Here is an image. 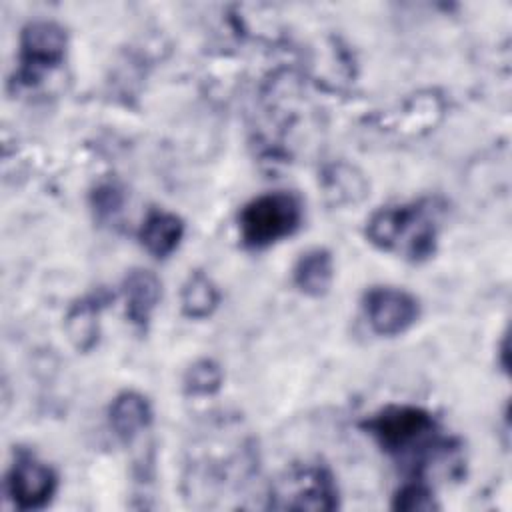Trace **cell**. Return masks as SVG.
<instances>
[{"label": "cell", "instance_id": "obj_1", "mask_svg": "<svg viewBox=\"0 0 512 512\" xmlns=\"http://www.w3.org/2000/svg\"><path fill=\"white\" fill-rule=\"evenodd\" d=\"M184 468L190 498H230L256 474L258 456L252 438L226 420L192 440Z\"/></svg>", "mask_w": 512, "mask_h": 512}, {"label": "cell", "instance_id": "obj_2", "mask_svg": "<svg viewBox=\"0 0 512 512\" xmlns=\"http://www.w3.org/2000/svg\"><path fill=\"white\" fill-rule=\"evenodd\" d=\"M440 206L432 198L382 206L366 222V238L376 248L412 262L434 254Z\"/></svg>", "mask_w": 512, "mask_h": 512}, {"label": "cell", "instance_id": "obj_3", "mask_svg": "<svg viewBox=\"0 0 512 512\" xmlns=\"http://www.w3.org/2000/svg\"><path fill=\"white\" fill-rule=\"evenodd\" d=\"M362 428L380 444L390 456L414 464L420 474L430 458L450 450L446 438L440 436L438 422L430 412L416 406H388L368 420Z\"/></svg>", "mask_w": 512, "mask_h": 512}, {"label": "cell", "instance_id": "obj_4", "mask_svg": "<svg viewBox=\"0 0 512 512\" xmlns=\"http://www.w3.org/2000/svg\"><path fill=\"white\" fill-rule=\"evenodd\" d=\"M302 222V204L292 192H266L250 200L240 216L238 228L244 246L268 248L292 236Z\"/></svg>", "mask_w": 512, "mask_h": 512}, {"label": "cell", "instance_id": "obj_5", "mask_svg": "<svg viewBox=\"0 0 512 512\" xmlns=\"http://www.w3.org/2000/svg\"><path fill=\"white\" fill-rule=\"evenodd\" d=\"M268 508L330 512L338 508V488L332 472L322 464H294L270 486Z\"/></svg>", "mask_w": 512, "mask_h": 512}, {"label": "cell", "instance_id": "obj_6", "mask_svg": "<svg viewBox=\"0 0 512 512\" xmlns=\"http://www.w3.org/2000/svg\"><path fill=\"white\" fill-rule=\"evenodd\" d=\"M68 46L66 30L52 20H32L20 34V60L16 80L32 86L48 70L62 64Z\"/></svg>", "mask_w": 512, "mask_h": 512}, {"label": "cell", "instance_id": "obj_7", "mask_svg": "<svg viewBox=\"0 0 512 512\" xmlns=\"http://www.w3.org/2000/svg\"><path fill=\"white\" fill-rule=\"evenodd\" d=\"M362 308L370 328L380 336H396L406 332L420 314L418 300L394 286H374L366 290Z\"/></svg>", "mask_w": 512, "mask_h": 512}, {"label": "cell", "instance_id": "obj_8", "mask_svg": "<svg viewBox=\"0 0 512 512\" xmlns=\"http://www.w3.org/2000/svg\"><path fill=\"white\" fill-rule=\"evenodd\" d=\"M58 486L56 472L32 454H18L6 474V494L20 510L44 508Z\"/></svg>", "mask_w": 512, "mask_h": 512}, {"label": "cell", "instance_id": "obj_9", "mask_svg": "<svg viewBox=\"0 0 512 512\" xmlns=\"http://www.w3.org/2000/svg\"><path fill=\"white\" fill-rule=\"evenodd\" d=\"M122 292L126 300V316L128 320L144 330L152 318V312L158 306L162 286L154 272L144 268H134L126 274L122 282Z\"/></svg>", "mask_w": 512, "mask_h": 512}, {"label": "cell", "instance_id": "obj_10", "mask_svg": "<svg viewBox=\"0 0 512 512\" xmlns=\"http://www.w3.org/2000/svg\"><path fill=\"white\" fill-rule=\"evenodd\" d=\"M108 300H110V294H106L104 290H98L90 296H84L82 300L74 302L68 308L64 318V330L76 350L88 352L96 346L98 334H100L98 316Z\"/></svg>", "mask_w": 512, "mask_h": 512}, {"label": "cell", "instance_id": "obj_11", "mask_svg": "<svg viewBox=\"0 0 512 512\" xmlns=\"http://www.w3.org/2000/svg\"><path fill=\"white\" fill-rule=\"evenodd\" d=\"M108 420L114 434L122 442H132L152 424L150 402L140 392L126 390L112 400L108 408Z\"/></svg>", "mask_w": 512, "mask_h": 512}, {"label": "cell", "instance_id": "obj_12", "mask_svg": "<svg viewBox=\"0 0 512 512\" xmlns=\"http://www.w3.org/2000/svg\"><path fill=\"white\" fill-rule=\"evenodd\" d=\"M182 236L184 222L176 214L164 210H152L138 230L140 244L156 258L170 256L178 248Z\"/></svg>", "mask_w": 512, "mask_h": 512}, {"label": "cell", "instance_id": "obj_13", "mask_svg": "<svg viewBox=\"0 0 512 512\" xmlns=\"http://www.w3.org/2000/svg\"><path fill=\"white\" fill-rule=\"evenodd\" d=\"M334 278L332 254L326 248H312L304 252L292 270L294 286L306 296L318 298L328 292Z\"/></svg>", "mask_w": 512, "mask_h": 512}, {"label": "cell", "instance_id": "obj_14", "mask_svg": "<svg viewBox=\"0 0 512 512\" xmlns=\"http://www.w3.org/2000/svg\"><path fill=\"white\" fill-rule=\"evenodd\" d=\"M220 302V292L212 278L200 270L192 272L180 290L182 314L192 320L208 318Z\"/></svg>", "mask_w": 512, "mask_h": 512}, {"label": "cell", "instance_id": "obj_15", "mask_svg": "<svg viewBox=\"0 0 512 512\" xmlns=\"http://www.w3.org/2000/svg\"><path fill=\"white\" fill-rule=\"evenodd\" d=\"M324 194L332 204H354L366 196V180L364 176L350 164L338 162L324 170L322 176Z\"/></svg>", "mask_w": 512, "mask_h": 512}, {"label": "cell", "instance_id": "obj_16", "mask_svg": "<svg viewBox=\"0 0 512 512\" xmlns=\"http://www.w3.org/2000/svg\"><path fill=\"white\" fill-rule=\"evenodd\" d=\"M184 392L188 396H210L222 386V368L212 358H200L192 362L182 380Z\"/></svg>", "mask_w": 512, "mask_h": 512}, {"label": "cell", "instance_id": "obj_17", "mask_svg": "<svg viewBox=\"0 0 512 512\" xmlns=\"http://www.w3.org/2000/svg\"><path fill=\"white\" fill-rule=\"evenodd\" d=\"M392 508L396 510H406V512H428L438 508L434 494L430 492V488L422 482V480H412L408 484H404L392 502Z\"/></svg>", "mask_w": 512, "mask_h": 512}, {"label": "cell", "instance_id": "obj_18", "mask_svg": "<svg viewBox=\"0 0 512 512\" xmlns=\"http://www.w3.org/2000/svg\"><path fill=\"white\" fill-rule=\"evenodd\" d=\"M92 206L100 218H108L122 206V192L114 184H102L92 192Z\"/></svg>", "mask_w": 512, "mask_h": 512}]
</instances>
